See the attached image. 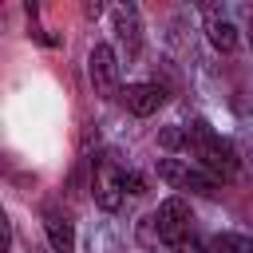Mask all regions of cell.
<instances>
[{
	"label": "cell",
	"instance_id": "8992f818",
	"mask_svg": "<svg viewBox=\"0 0 253 253\" xmlns=\"http://www.w3.org/2000/svg\"><path fill=\"white\" fill-rule=\"evenodd\" d=\"M111 28H115V40L123 47L126 59H138L142 51V16L134 4H115L111 8Z\"/></svg>",
	"mask_w": 253,
	"mask_h": 253
},
{
	"label": "cell",
	"instance_id": "6da1fadb",
	"mask_svg": "<svg viewBox=\"0 0 253 253\" xmlns=\"http://www.w3.org/2000/svg\"><path fill=\"white\" fill-rule=\"evenodd\" d=\"M186 154H190L210 178H217V182H229V178L237 174V150H233V142L221 138L206 119H194V123L186 126Z\"/></svg>",
	"mask_w": 253,
	"mask_h": 253
},
{
	"label": "cell",
	"instance_id": "7a4b0ae2",
	"mask_svg": "<svg viewBox=\"0 0 253 253\" xmlns=\"http://www.w3.org/2000/svg\"><path fill=\"white\" fill-rule=\"evenodd\" d=\"M91 198L99 210L115 213L126 198V170H123V158L115 150H99L91 158Z\"/></svg>",
	"mask_w": 253,
	"mask_h": 253
},
{
	"label": "cell",
	"instance_id": "30bf717a",
	"mask_svg": "<svg viewBox=\"0 0 253 253\" xmlns=\"http://www.w3.org/2000/svg\"><path fill=\"white\" fill-rule=\"evenodd\" d=\"M213 253H253V237H245V233H217L213 237Z\"/></svg>",
	"mask_w": 253,
	"mask_h": 253
},
{
	"label": "cell",
	"instance_id": "3957f363",
	"mask_svg": "<svg viewBox=\"0 0 253 253\" xmlns=\"http://www.w3.org/2000/svg\"><path fill=\"white\" fill-rule=\"evenodd\" d=\"M150 225H154V233H158L162 245H170V249L182 253V249L190 245V225H194L190 202H186L182 194H170V198L150 213Z\"/></svg>",
	"mask_w": 253,
	"mask_h": 253
},
{
	"label": "cell",
	"instance_id": "8fae6325",
	"mask_svg": "<svg viewBox=\"0 0 253 253\" xmlns=\"http://www.w3.org/2000/svg\"><path fill=\"white\" fill-rule=\"evenodd\" d=\"M249 43H253V12H249Z\"/></svg>",
	"mask_w": 253,
	"mask_h": 253
},
{
	"label": "cell",
	"instance_id": "277c9868",
	"mask_svg": "<svg viewBox=\"0 0 253 253\" xmlns=\"http://www.w3.org/2000/svg\"><path fill=\"white\" fill-rule=\"evenodd\" d=\"M158 178L170 186V190H190V194H213L217 190V178H210L198 162L190 158H162L158 162Z\"/></svg>",
	"mask_w": 253,
	"mask_h": 253
},
{
	"label": "cell",
	"instance_id": "9c48e42d",
	"mask_svg": "<svg viewBox=\"0 0 253 253\" xmlns=\"http://www.w3.org/2000/svg\"><path fill=\"white\" fill-rule=\"evenodd\" d=\"M206 36H210V43H213L217 51H233V47H237V28H233V20H225L217 8L206 12Z\"/></svg>",
	"mask_w": 253,
	"mask_h": 253
},
{
	"label": "cell",
	"instance_id": "52a82bcc",
	"mask_svg": "<svg viewBox=\"0 0 253 253\" xmlns=\"http://www.w3.org/2000/svg\"><path fill=\"white\" fill-rule=\"evenodd\" d=\"M43 233H47L51 253H75V221L67 217V210L59 202L43 206Z\"/></svg>",
	"mask_w": 253,
	"mask_h": 253
},
{
	"label": "cell",
	"instance_id": "ba28073f",
	"mask_svg": "<svg viewBox=\"0 0 253 253\" xmlns=\"http://www.w3.org/2000/svg\"><path fill=\"white\" fill-rule=\"evenodd\" d=\"M119 99H123V107H126L130 115L146 119V115H154V111L166 103V87H162V83H126Z\"/></svg>",
	"mask_w": 253,
	"mask_h": 253
},
{
	"label": "cell",
	"instance_id": "5b68a950",
	"mask_svg": "<svg viewBox=\"0 0 253 253\" xmlns=\"http://www.w3.org/2000/svg\"><path fill=\"white\" fill-rule=\"evenodd\" d=\"M87 75H91V87L99 99H119L123 87H119V55L111 43H95L87 51Z\"/></svg>",
	"mask_w": 253,
	"mask_h": 253
},
{
	"label": "cell",
	"instance_id": "7c38bea8",
	"mask_svg": "<svg viewBox=\"0 0 253 253\" xmlns=\"http://www.w3.org/2000/svg\"><path fill=\"white\" fill-rule=\"evenodd\" d=\"M36 253H47V249H36Z\"/></svg>",
	"mask_w": 253,
	"mask_h": 253
}]
</instances>
